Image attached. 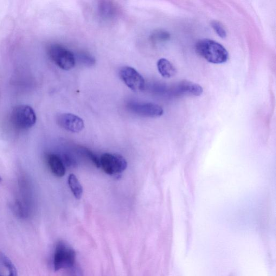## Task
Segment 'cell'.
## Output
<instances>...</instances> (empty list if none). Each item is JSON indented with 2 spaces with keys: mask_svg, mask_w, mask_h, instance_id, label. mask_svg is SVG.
<instances>
[{
  "mask_svg": "<svg viewBox=\"0 0 276 276\" xmlns=\"http://www.w3.org/2000/svg\"><path fill=\"white\" fill-rule=\"evenodd\" d=\"M196 53L208 62L222 64L228 60L227 50L222 44L210 39L199 40L196 44Z\"/></svg>",
  "mask_w": 276,
  "mask_h": 276,
  "instance_id": "cell-1",
  "label": "cell"
},
{
  "mask_svg": "<svg viewBox=\"0 0 276 276\" xmlns=\"http://www.w3.org/2000/svg\"><path fill=\"white\" fill-rule=\"evenodd\" d=\"M77 263L74 250L63 241L56 245L53 259V266L55 272L67 269Z\"/></svg>",
  "mask_w": 276,
  "mask_h": 276,
  "instance_id": "cell-2",
  "label": "cell"
},
{
  "mask_svg": "<svg viewBox=\"0 0 276 276\" xmlns=\"http://www.w3.org/2000/svg\"><path fill=\"white\" fill-rule=\"evenodd\" d=\"M12 124L18 129L27 130L34 126L37 118L34 110L28 105H21L14 107L11 114Z\"/></svg>",
  "mask_w": 276,
  "mask_h": 276,
  "instance_id": "cell-3",
  "label": "cell"
},
{
  "mask_svg": "<svg viewBox=\"0 0 276 276\" xmlns=\"http://www.w3.org/2000/svg\"><path fill=\"white\" fill-rule=\"evenodd\" d=\"M48 55L50 59L63 70L72 69L75 65L76 58L74 54L61 45H51L48 49Z\"/></svg>",
  "mask_w": 276,
  "mask_h": 276,
  "instance_id": "cell-4",
  "label": "cell"
},
{
  "mask_svg": "<svg viewBox=\"0 0 276 276\" xmlns=\"http://www.w3.org/2000/svg\"><path fill=\"white\" fill-rule=\"evenodd\" d=\"M100 167L107 173L111 176H117L127 168L126 159L117 154L106 153L100 158Z\"/></svg>",
  "mask_w": 276,
  "mask_h": 276,
  "instance_id": "cell-5",
  "label": "cell"
},
{
  "mask_svg": "<svg viewBox=\"0 0 276 276\" xmlns=\"http://www.w3.org/2000/svg\"><path fill=\"white\" fill-rule=\"evenodd\" d=\"M119 74L122 81L132 91L138 92L144 89L145 87L144 78L133 68L128 66L123 67L120 68Z\"/></svg>",
  "mask_w": 276,
  "mask_h": 276,
  "instance_id": "cell-6",
  "label": "cell"
},
{
  "mask_svg": "<svg viewBox=\"0 0 276 276\" xmlns=\"http://www.w3.org/2000/svg\"><path fill=\"white\" fill-rule=\"evenodd\" d=\"M128 110L140 116L148 118H157L164 113L162 107L153 103L130 102L127 105Z\"/></svg>",
  "mask_w": 276,
  "mask_h": 276,
  "instance_id": "cell-7",
  "label": "cell"
},
{
  "mask_svg": "<svg viewBox=\"0 0 276 276\" xmlns=\"http://www.w3.org/2000/svg\"><path fill=\"white\" fill-rule=\"evenodd\" d=\"M57 124L63 129L72 133H79L85 127L84 122L77 115L71 113H62L57 115Z\"/></svg>",
  "mask_w": 276,
  "mask_h": 276,
  "instance_id": "cell-8",
  "label": "cell"
},
{
  "mask_svg": "<svg viewBox=\"0 0 276 276\" xmlns=\"http://www.w3.org/2000/svg\"><path fill=\"white\" fill-rule=\"evenodd\" d=\"M172 92L176 95L198 97L202 94L203 89L197 83L184 80L178 83L173 87Z\"/></svg>",
  "mask_w": 276,
  "mask_h": 276,
  "instance_id": "cell-9",
  "label": "cell"
},
{
  "mask_svg": "<svg viewBox=\"0 0 276 276\" xmlns=\"http://www.w3.org/2000/svg\"><path fill=\"white\" fill-rule=\"evenodd\" d=\"M47 159L49 168L55 176L62 177L65 175L66 166L60 157L51 153L48 155Z\"/></svg>",
  "mask_w": 276,
  "mask_h": 276,
  "instance_id": "cell-10",
  "label": "cell"
},
{
  "mask_svg": "<svg viewBox=\"0 0 276 276\" xmlns=\"http://www.w3.org/2000/svg\"><path fill=\"white\" fill-rule=\"evenodd\" d=\"M100 14L107 19L114 18L119 13L118 6L112 1H102L99 4Z\"/></svg>",
  "mask_w": 276,
  "mask_h": 276,
  "instance_id": "cell-11",
  "label": "cell"
},
{
  "mask_svg": "<svg viewBox=\"0 0 276 276\" xmlns=\"http://www.w3.org/2000/svg\"><path fill=\"white\" fill-rule=\"evenodd\" d=\"M157 68L163 78H170L176 74V69L168 60L161 59L157 62Z\"/></svg>",
  "mask_w": 276,
  "mask_h": 276,
  "instance_id": "cell-12",
  "label": "cell"
},
{
  "mask_svg": "<svg viewBox=\"0 0 276 276\" xmlns=\"http://www.w3.org/2000/svg\"><path fill=\"white\" fill-rule=\"evenodd\" d=\"M68 183L74 197L77 200H80L83 194V188L78 178L72 173L68 177Z\"/></svg>",
  "mask_w": 276,
  "mask_h": 276,
  "instance_id": "cell-13",
  "label": "cell"
},
{
  "mask_svg": "<svg viewBox=\"0 0 276 276\" xmlns=\"http://www.w3.org/2000/svg\"><path fill=\"white\" fill-rule=\"evenodd\" d=\"M77 58L83 65L87 67H92L95 64V58L92 55L85 52H80L77 55Z\"/></svg>",
  "mask_w": 276,
  "mask_h": 276,
  "instance_id": "cell-14",
  "label": "cell"
},
{
  "mask_svg": "<svg viewBox=\"0 0 276 276\" xmlns=\"http://www.w3.org/2000/svg\"><path fill=\"white\" fill-rule=\"evenodd\" d=\"M170 35L168 31L159 30L154 31L151 36V40L153 42H162L170 39Z\"/></svg>",
  "mask_w": 276,
  "mask_h": 276,
  "instance_id": "cell-15",
  "label": "cell"
},
{
  "mask_svg": "<svg viewBox=\"0 0 276 276\" xmlns=\"http://www.w3.org/2000/svg\"><path fill=\"white\" fill-rule=\"evenodd\" d=\"M79 150L83 156L87 157L91 160L97 168H100V158L96 156L92 151L83 147H81Z\"/></svg>",
  "mask_w": 276,
  "mask_h": 276,
  "instance_id": "cell-16",
  "label": "cell"
},
{
  "mask_svg": "<svg viewBox=\"0 0 276 276\" xmlns=\"http://www.w3.org/2000/svg\"><path fill=\"white\" fill-rule=\"evenodd\" d=\"M211 25L216 34L221 38H225L227 37V31L221 22L217 21H213L211 22Z\"/></svg>",
  "mask_w": 276,
  "mask_h": 276,
  "instance_id": "cell-17",
  "label": "cell"
},
{
  "mask_svg": "<svg viewBox=\"0 0 276 276\" xmlns=\"http://www.w3.org/2000/svg\"><path fill=\"white\" fill-rule=\"evenodd\" d=\"M65 272L67 276H83L82 269L78 263L72 267L67 269Z\"/></svg>",
  "mask_w": 276,
  "mask_h": 276,
  "instance_id": "cell-18",
  "label": "cell"
},
{
  "mask_svg": "<svg viewBox=\"0 0 276 276\" xmlns=\"http://www.w3.org/2000/svg\"><path fill=\"white\" fill-rule=\"evenodd\" d=\"M60 158L65 166L73 167L76 165V162L75 159L71 156L68 155V154H63L62 156Z\"/></svg>",
  "mask_w": 276,
  "mask_h": 276,
  "instance_id": "cell-19",
  "label": "cell"
},
{
  "mask_svg": "<svg viewBox=\"0 0 276 276\" xmlns=\"http://www.w3.org/2000/svg\"><path fill=\"white\" fill-rule=\"evenodd\" d=\"M0 276H18V273H12L5 276L1 274H0Z\"/></svg>",
  "mask_w": 276,
  "mask_h": 276,
  "instance_id": "cell-20",
  "label": "cell"
},
{
  "mask_svg": "<svg viewBox=\"0 0 276 276\" xmlns=\"http://www.w3.org/2000/svg\"><path fill=\"white\" fill-rule=\"evenodd\" d=\"M2 178L0 177V182L2 181Z\"/></svg>",
  "mask_w": 276,
  "mask_h": 276,
  "instance_id": "cell-21",
  "label": "cell"
}]
</instances>
